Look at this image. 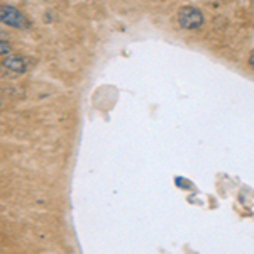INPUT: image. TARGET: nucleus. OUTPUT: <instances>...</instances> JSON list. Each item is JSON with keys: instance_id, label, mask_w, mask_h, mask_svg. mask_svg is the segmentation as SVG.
I'll return each mask as SVG.
<instances>
[{"instance_id": "2", "label": "nucleus", "mask_w": 254, "mask_h": 254, "mask_svg": "<svg viewBox=\"0 0 254 254\" xmlns=\"http://www.w3.org/2000/svg\"><path fill=\"white\" fill-rule=\"evenodd\" d=\"M0 22L14 29H27L31 26L27 15L12 5H0Z\"/></svg>"}, {"instance_id": "6", "label": "nucleus", "mask_w": 254, "mask_h": 254, "mask_svg": "<svg viewBox=\"0 0 254 254\" xmlns=\"http://www.w3.org/2000/svg\"><path fill=\"white\" fill-rule=\"evenodd\" d=\"M7 38V32L5 31H2V29H0V39H5Z\"/></svg>"}, {"instance_id": "8", "label": "nucleus", "mask_w": 254, "mask_h": 254, "mask_svg": "<svg viewBox=\"0 0 254 254\" xmlns=\"http://www.w3.org/2000/svg\"><path fill=\"white\" fill-rule=\"evenodd\" d=\"M0 107H2V100H0Z\"/></svg>"}, {"instance_id": "5", "label": "nucleus", "mask_w": 254, "mask_h": 254, "mask_svg": "<svg viewBox=\"0 0 254 254\" xmlns=\"http://www.w3.org/2000/svg\"><path fill=\"white\" fill-rule=\"evenodd\" d=\"M248 63H249V66H251V69L254 71V49L251 51V55H249V60H248Z\"/></svg>"}, {"instance_id": "1", "label": "nucleus", "mask_w": 254, "mask_h": 254, "mask_svg": "<svg viewBox=\"0 0 254 254\" xmlns=\"http://www.w3.org/2000/svg\"><path fill=\"white\" fill-rule=\"evenodd\" d=\"M176 20H178V26L182 27V29L193 31V29H198V27L203 26L205 17H203V14L200 9H196L193 5H185L178 10Z\"/></svg>"}, {"instance_id": "4", "label": "nucleus", "mask_w": 254, "mask_h": 254, "mask_svg": "<svg viewBox=\"0 0 254 254\" xmlns=\"http://www.w3.org/2000/svg\"><path fill=\"white\" fill-rule=\"evenodd\" d=\"M12 44L10 43H7L5 39H0V56H7V55H10L12 53Z\"/></svg>"}, {"instance_id": "3", "label": "nucleus", "mask_w": 254, "mask_h": 254, "mask_svg": "<svg viewBox=\"0 0 254 254\" xmlns=\"http://www.w3.org/2000/svg\"><path fill=\"white\" fill-rule=\"evenodd\" d=\"M2 66L12 73H26L29 69V61L20 55H7L2 61Z\"/></svg>"}, {"instance_id": "7", "label": "nucleus", "mask_w": 254, "mask_h": 254, "mask_svg": "<svg viewBox=\"0 0 254 254\" xmlns=\"http://www.w3.org/2000/svg\"><path fill=\"white\" fill-rule=\"evenodd\" d=\"M2 73H3V66L0 64V75H2Z\"/></svg>"}]
</instances>
